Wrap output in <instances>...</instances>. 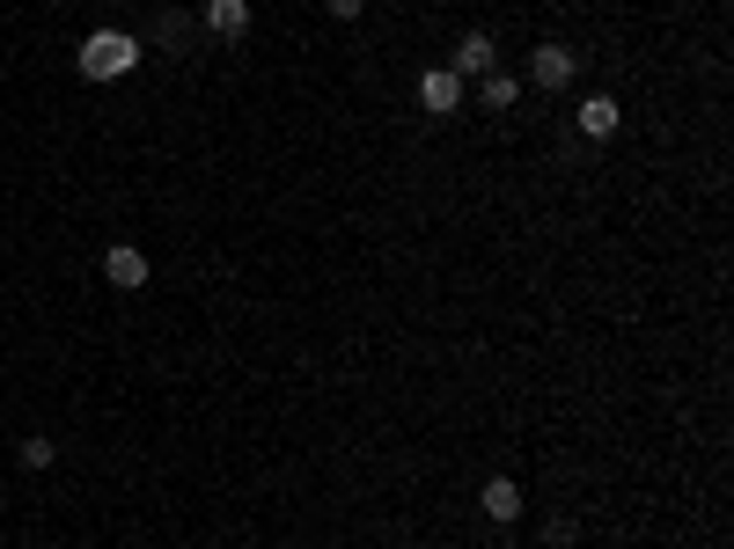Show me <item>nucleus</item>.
<instances>
[{
	"instance_id": "nucleus-3",
	"label": "nucleus",
	"mask_w": 734,
	"mask_h": 549,
	"mask_svg": "<svg viewBox=\"0 0 734 549\" xmlns=\"http://www.w3.org/2000/svg\"><path fill=\"white\" fill-rule=\"evenodd\" d=\"M463 96H470V81H463V73H448V67L418 73V103H426L434 118H448V110H463Z\"/></svg>"
},
{
	"instance_id": "nucleus-10",
	"label": "nucleus",
	"mask_w": 734,
	"mask_h": 549,
	"mask_svg": "<svg viewBox=\"0 0 734 549\" xmlns=\"http://www.w3.org/2000/svg\"><path fill=\"white\" fill-rule=\"evenodd\" d=\"M162 45H170V51L192 45V15H162Z\"/></svg>"
},
{
	"instance_id": "nucleus-5",
	"label": "nucleus",
	"mask_w": 734,
	"mask_h": 549,
	"mask_svg": "<svg viewBox=\"0 0 734 549\" xmlns=\"http://www.w3.org/2000/svg\"><path fill=\"white\" fill-rule=\"evenodd\" d=\"M103 279H111L118 293H140V287H147V257L133 249V242H118V249L103 257Z\"/></svg>"
},
{
	"instance_id": "nucleus-4",
	"label": "nucleus",
	"mask_w": 734,
	"mask_h": 549,
	"mask_svg": "<svg viewBox=\"0 0 734 549\" xmlns=\"http://www.w3.org/2000/svg\"><path fill=\"white\" fill-rule=\"evenodd\" d=\"M492 67H500V45H492L485 30H470L463 45H456V67H448V73H463V81H485Z\"/></svg>"
},
{
	"instance_id": "nucleus-8",
	"label": "nucleus",
	"mask_w": 734,
	"mask_h": 549,
	"mask_svg": "<svg viewBox=\"0 0 734 549\" xmlns=\"http://www.w3.org/2000/svg\"><path fill=\"white\" fill-rule=\"evenodd\" d=\"M617 125H624L617 96H587V103H581V132H587V140H610Z\"/></svg>"
},
{
	"instance_id": "nucleus-11",
	"label": "nucleus",
	"mask_w": 734,
	"mask_h": 549,
	"mask_svg": "<svg viewBox=\"0 0 734 549\" xmlns=\"http://www.w3.org/2000/svg\"><path fill=\"white\" fill-rule=\"evenodd\" d=\"M23 469H51V440H23Z\"/></svg>"
},
{
	"instance_id": "nucleus-1",
	"label": "nucleus",
	"mask_w": 734,
	"mask_h": 549,
	"mask_svg": "<svg viewBox=\"0 0 734 549\" xmlns=\"http://www.w3.org/2000/svg\"><path fill=\"white\" fill-rule=\"evenodd\" d=\"M133 59H140V45H133L125 30H96V37L81 45V73H89V81H118V73H133Z\"/></svg>"
},
{
	"instance_id": "nucleus-7",
	"label": "nucleus",
	"mask_w": 734,
	"mask_h": 549,
	"mask_svg": "<svg viewBox=\"0 0 734 549\" xmlns=\"http://www.w3.org/2000/svg\"><path fill=\"white\" fill-rule=\"evenodd\" d=\"M206 30L236 45V37H243V30H250V0H206Z\"/></svg>"
},
{
	"instance_id": "nucleus-9",
	"label": "nucleus",
	"mask_w": 734,
	"mask_h": 549,
	"mask_svg": "<svg viewBox=\"0 0 734 549\" xmlns=\"http://www.w3.org/2000/svg\"><path fill=\"white\" fill-rule=\"evenodd\" d=\"M514 96H521V89H514V73H500V67L478 81V103H485V110H514Z\"/></svg>"
},
{
	"instance_id": "nucleus-2",
	"label": "nucleus",
	"mask_w": 734,
	"mask_h": 549,
	"mask_svg": "<svg viewBox=\"0 0 734 549\" xmlns=\"http://www.w3.org/2000/svg\"><path fill=\"white\" fill-rule=\"evenodd\" d=\"M573 73H581V51H573V45H537V51H529V81L551 89V96L573 89Z\"/></svg>"
},
{
	"instance_id": "nucleus-6",
	"label": "nucleus",
	"mask_w": 734,
	"mask_h": 549,
	"mask_svg": "<svg viewBox=\"0 0 734 549\" xmlns=\"http://www.w3.org/2000/svg\"><path fill=\"white\" fill-rule=\"evenodd\" d=\"M478 505H485V521H492V527H514V521H521V483H514V477H492Z\"/></svg>"
},
{
	"instance_id": "nucleus-12",
	"label": "nucleus",
	"mask_w": 734,
	"mask_h": 549,
	"mask_svg": "<svg viewBox=\"0 0 734 549\" xmlns=\"http://www.w3.org/2000/svg\"><path fill=\"white\" fill-rule=\"evenodd\" d=\"M323 8H331V15H339V23H353V15H360L367 0H323Z\"/></svg>"
}]
</instances>
